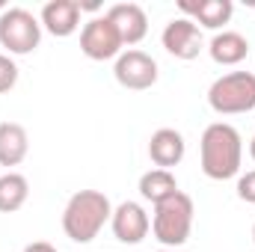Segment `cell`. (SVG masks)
<instances>
[{"instance_id": "2", "label": "cell", "mask_w": 255, "mask_h": 252, "mask_svg": "<svg viewBox=\"0 0 255 252\" xmlns=\"http://www.w3.org/2000/svg\"><path fill=\"white\" fill-rule=\"evenodd\" d=\"M113 205L101 190H77L63 211V232L74 244H92L98 232L110 223Z\"/></svg>"}, {"instance_id": "13", "label": "cell", "mask_w": 255, "mask_h": 252, "mask_svg": "<svg viewBox=\"0 0 255 252\" xmlns=\"http://www.w3.org/2000/svg\"><path fill=\"white\" fill-rule=\"evenodd\" d=\"M80 12H83V9H80L77 0H51V3L42 6L39 21H42V27H45L51 36L68 39V36L77 33V27H80Z\"/></svg>"}, {"instance_id": "7", "label": "cell", "mask_w": 255, "mask_h": 252, "mask_svg": "<svg viewBox=\"0 0 255 252\" xmlns=\"http://www.w3.org/2000/svg\"><path fill=\"white\" fill-rule=\"evenodd\" d=\"M113 77L119 86L133 89V92H142V89H151L157 83V60L139 48H128L116 57L113 65Z\"/></svg>"}, {"instance_id": "22", "label": "cell", "mask_w": 255, "mask_h": 252, "mask_svg": "<svg viewBox=\"0 0 255 252\" xmlns=\"http://www.w3.org/2000/svg\"><path fill=\"white\" fill-rule=\"evenodd\" d=\"M160 252H172V250H160Z\"/></svg>"}, {"instance_id": "19", "label": "cell", "mask_w": 255, "mask_h": 252, "mask_svg": "<svg viewBox=\"0 0 255 252\" xmlns=\"http://www.w3.org/2000/svg\"><path fill=\"white\" fill-rule=\"evenodd\" d=\"M238 199H244V202L255 205V169H250L247 175L238 178Z\"/></svg>"}, {"instance_id": "1", "label": "cell", "mask_w": 255, "mask_h": 252, "mask_svg": "<svg viewBox=\"0 0 255 252\" xmlns=\"http://www.w3.org/2000/svg\"><path fill=\"white\" fill-rule=\"evenodd\" d=\"M199 160H202V172L211 181L235 178L244 163V139L238 127L229 122H211L199 139Z\"/></svg>"}, {"instance_id": "21", "label": "cell", "mask_w": 255, "mask_h": 252, "mask_svg": "<svg viewBox=\"0 0 255 252\" xmlns=\"http://www.w3.org/2000/svg\"><path fill=\"white\" fill-rule=\"evenodd\" d=\"M253 244H255V226H253Z\"/></svg>"}, {"instance_id": "11", "label": "cell", "mask_w": 255, "mask_h": 252, "mask_svg": "<svg viewBox=\"0 0 255 252\" xmlns=\"http://www.w3.org/2000/svg\"><path fill=\"white\" fill-rule=\"evenodd\" d=\"M178 9H181L184 18H190L199 30L202 27L220 30L235 15V3L232 0H178Z\"/></svg>"}, {"instance_id": "15", "label": "cell", "mask_w": 255, "mask_h": 252, "mask_svg": "<svg viewBox=\"0 0 255 252\" xmlns=\"http://www.w3.org/2000/svg\"><path fill=\"white\" fill-rule=\"evenodd\" d=\"M30 151L27 127L18 122H0V166H18L24 163Z\"/></svg>"}, {"instance_id": "14", "label": "cell", "mask_w": 255, "mask_h": 252, "mask_svg": "<svg viewBox=\"0 0 255 252\" xmlns=\"http://www.w3.org/2000/svg\"><path fill=\"white\" fill-rule=\"evenodd\" d=\"M208 54H211V60L217 65H238V63L247 60L250 42H247V36L238 33V30H223V33H217V36L211 39Z\"/></svg>"}, {"instance_id": "18", "label": "cell", "mask_w": 255, "mask_h": 252, "mask_svg": "<svg viewBox=\"0 0 255 252\" xmlns=\"http://www.w3.org/2000/svg\"><path fill=\"white\" fill-rule=\"evenodd\" d=\"M15 83H18V65L9 54H0V95L9 92Z\"/></svg>"}, {"instance_id": "12", "label": "cell", "mask_w": 255, "mask_h": 252, "mask_svg": "<svg viewBox=\"0 0 255 252\" xmlns=\"http://www.w3.org/2000/svg\"><path fill=\"white\" fill-rule=\"evenodd\" d=\"M184 151H187V142L181 136V130L175 127H157L148 139V157L157 169H169L178 166L184 160Z\"/></svg>"}, {"instance_id": "10", "label": "cell", "mask_w": 255, "mask_h": 252, "mask_svg": "<svg viewBox=\"0 0 255 252\" xmlns=\"http://www.w3.org/2000/svg\"><path fill=\"white\" fill-rule=\"evenodd\" d=\"M104 15L113 21V27L122 36V45H128V48L139 45L148 33V15L139 3H113Z\"/></svg>"}, {"instance_id": "4", "label": "cell", "mask_w": 255, "mask_h": 252, "mask_svg": "<svg viewBox=\"0 0 255 252\" xmlns=\"http://www.w3.org/2000/svg\"><path fill=\"white\" fill-rule=\"evenodd\" d=\"M208 104L220 116H238L255 110V74L253 71H229L217 77L208 89Z\"/></svg>"}, {"instance_id": "8", "label": "cell", "mask_w": 255, "mask_h": 252, "mask_svg": "<svg viewBox=\"0 0 255 252\" xmlns=\"http://www.w3.org/2000/svg\"><path fill=\"white\" fill-rule=\"evenodd\" d=\"M160 42H163V48H166V54H172L175 60H196L199 54H202V48H205V39H202V30L193 24L190 18H172L166 27H163V33H160Z\"/></svg>"}, {"instance_id": "16", "label": "cell", "mask_w": 255, "mask_h": 252, "mask_svg": "<svg viewBox=\"0 0 255 252\" xmlns=\"http://www.w3.org/2000/svg\"><path fill=\"white\" fill-rule=\"evenodd\" d=\"M175 193H178V181H175V175L169 169H157L154 166V169L139 175V196L145 202H151V205H160L163 199H169Z\"/></svg>"}, {"instance_id": "6", "label": "cell", "mask_w": 255, "mask_h": 252, "mask_svg": "<svg viewBox=\"0 0 255 252\" xmlns=\"http://www.w3.org/2000/svg\"><path fill=\"white\" fill-rule=\"evenodd\" d=\"M122 48H125L122 36H119V30L113 27V21L107 15H98V18L83 24V30H80L83 57H89L95 63H104V60H116L122 54Z\"/></svg>"}, {"instance_id": "5", "label": "cell", "mask_w": 255, "mask_h": 252, "mask_svg": "<svg viewBox=\"0 0 255 252\" xmlns=\"http://www.w3.org/2000/svg\"><path fill=\"white\" fill-rule=\"evenodd\" d=\"M42 42V21L24 9V6H9L0 12V45L15 54V57H24V54H33Z\"/></svg>"}, {"instance_id": "3", "label": "cell", "mask_w": 255, "mask_h": 252, "mask_svg": "<svg viewBox=\"0 0 255 252\" xmlns=\"http://www.w3.org/2000/svg\"><path fill=\"white\" fill-rule=\"evenodd\" d=\"M193 199L187 193H175L169 199H163L160 205H154V214H151V235L154 241H160L163 247L175 250V247H184L187 238L193 232Z\"/></svg>"}, {"instance_id": "20", "label": "cell", "mask_w": 255, "mask_h": 252, "mask_svg": "<svg viewBox=\"0 0 255 252\" xmlns=\"http://www.w3.org/2000/svg\"><path fill=\"white\" fill-rule=\"evenodd\" d=\"M24 252H60L54 244H48V241H33V244H27Z\"/></svg>"}, {"instance_id": "9", "label": "cell", "mask_w": 255, "mask_h": 252, "mask_svg": "<svg viewBox=\"0 0 255 252\" xmlns=\"http://www.w3.org/2000/svg\"><path fill=\"white\" fill-rule=\"evenodd\" d=\"M110 229L116 235L119 244H142L145 235L151 232V217L145 214V208L139 202H122L119 208H113V217H110Z\"/></svg>"}, {"instance_id": "17", "label": "cell", "mask_w": 255, "mask_h": 252, "mask_svg": "<svg viewBox=\"0 0 255 252\" xmlns=\"http://www.w3.org/2000/svg\"><path fill=\"white\" fill-rule=\"evenodd\" d=\"M30 199V181L21 172H6L0 175V214H15L27 205Z\"/></svg>"}]
</instances>
